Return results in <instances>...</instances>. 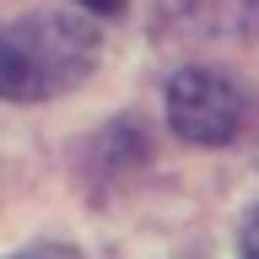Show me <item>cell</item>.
<instances>
[{
    "mask_svg": "<svg viewBox=\"0 0 259 259\" xmlns=\"http://www.w3.org/2000/svg\"><path fill=\"white\" fill-rule=\"evenodd\" d=\"M97 65V32L81 16H22L0 22V97L44 103L87 81Z\"/></svg>",
    "mask_w": 259,
    "mask_h": 259,
    "instance_id": "1",
    "label": "cell"
},
{
    "mask_svg": "<svg viewBox=\"0 0 259 259\" xmlns=\"http://www.w3.org/2000/svg\"><path fill=\"white\" fill-rule=\"evenodd\" d=\"M167 124L189 146H227L243 130V92L222 70H178L167 87Z\"/></svg>",
    "mask_w": 259,
    "mask_h": 259,
    "instance_id": "2",
    "label": "cell"
},
{
    "mask_svg": "<svg viewBox=\"0 0 259 259\" xmlns=\"http://www.w3.org/2000/svg\"><path fill=\"white\" fill-rule=\"evenodd\" d=\"M243 259H259V210L243 222Z\"/></svg>",
    "mask_w": 259,
    "mask_h": 259,
    "instance_id": "3",
    "label": "cell"
},
{
    "mask_svg": "<svg viewBox=\"0 0 259 259\" xmlns=\"http://www.w3.org/2000/svg\"><path fill=\"white\" fill-rule=\"evenodd\" d=\"M81 11H97V16H108V11H119V6H124V0H76Z\"/></svg>",
    "mask_w": 259,
    "mask_h": 259,
    "instance_id": "4",
    "label": "cell"
}]
</instances>
